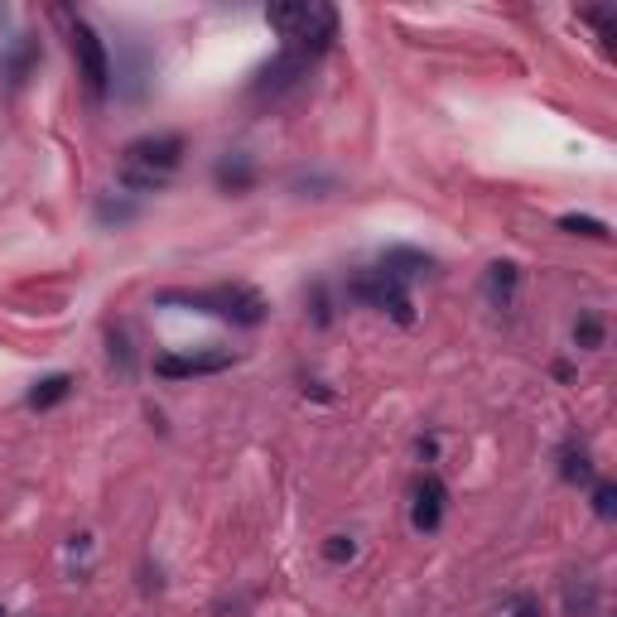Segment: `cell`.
Listing matches in <instances>:
<instances>
[{
    "label": "cell",
    "mask_w": 617,
    "mask_h": 617,
    "mask_svg": "<svg viewBox=\"0 0 617 617\" xmlns=\"http://www.w3.org/2000/svg\"><path fill=\"white\" fill-rule=\"evenodd\" d=\"M444 511H449V487L439 483V473H425L415 483V502H410V526L415 531H439L444 526Z\"/></svg>",
    "instance_id": "ba28073f"
},
{
    "label": "cell",
    "mask_w": 617,
    "mask_h": 617,
    "mask_svg": "<svg viewBox=\"0 0 617 617\" xmlns=\"http://www.w3.org/2000/svg\"><path fill=\"white\" fill-rule=\"evenodd\" d=\"M564 613L569 617L598 613V584H593L589 574H569V579H564Z\"/></svg>",
    "instance_id": "7c38bea8"
},
{
    "label": "cell",
    "mask_w": 617,
    "mask_h": 617,
    "mask_svg": "<svg viewBox=\"0 0 617 617\" xmlns=\"http://www.w3.org/2000/svg\"><path fill=\"white\" fill-rule=\"evenodd\" d=\"M266 25L285 39V49H304L319 58L338 34V15L333 5H319V0H290V5H270Z\"/></svg>",
    "instance_id": "7a4b0ae2"
},
{
    "label": "cell",
    "mask_w": 617,
    "mask_h": 617,
    "mask_svg": "<svg viewBox=\"0 0 617 617\" xmlns=\"http://www.w3.org/2000/svg\"><path fill=\"white\" fill-rule=\"evenodd\" d=\"M516 285H521V266L516 261H492L483 275V295L492 309H511V299H516Z\"/></svg>",
    "instance_id": "30bf717a"
},
{
    "label": "cell",
    "mask_w": 617,
    "mask_h": 617,
    "mask_svg": "<svg viewBox=\"0 0 617 617\" xmlns=\"http://www.w3.org/2000/svg\"><path fill=\"white\" fill-rule=\"evenodd\" d=\"M213 179H217L222 193H246V188L256 184V160L242 155V150H237V155H222L217 169H213Z\"/></svg>",
    "instance_id": "8fae6325"
},
{
    "label": "cell",
    "mask_w": 617,
    "mask_h": 617,
    "mask_svg": "<svg viewBox=\"0 0 617 617\" xmlns=\"http://www.w3.org/2000/svg\"><path fill=\"white\" fill-rule=\"evenodd\" d=\"M560 478L564 483H593V458L579 439H569L560 449Z\"/></svg>",
    "instance_id": "5bb4252c"
},
{
    "label": "cell",
    "mask_w": 617,
    "mask_h": 617,
    "mask_svg": "<svg viewBox=\"0 0 617 617\" xmlns=\"http://www.w3.org/2000/svg\"><path fill=\"white\" fill-rule=\"evenodd\" d=\"M348 295L362 299V304H372V309H381L386 319H396L401 328H410L415 323V304H410V295H405L401 280H391L386 270H357L348 280Z\"/></svg>",
    "instance_id": "5b68a950"
},
{
    "label": "cell",
    "mask_w": 617,
    "mask_h": 617,
    "mask_svg": "<svg viewBox=\"0 0 617 617\" xmlns=\"http://www.w3.org/2000/svg\"><path fill=\"white\" fill-rule=\"evenodd\" d=\"M511 617H540V603L531 598V593H521V598H516V608H511Z\"/></svg>",
    "instance_id": "44dd1931"
},
{
    "label": "cell",
    "mask_w": 617,
    "mask_h": 617,
    "mask_svg": "<svg viewBox=\"0 0 617 617\" xmlns=\"http://www.w3.org/2000/svg\"><path fill=\"white\" fill-rule=\"evenodd\" d=\"M560 227L569 237H589V242H608V222H598V217H579V213H564Z\"/></svg>",
    "instance_id": "2e32d148"
},
{
    "label": "cell",
    "mask_w": 617,
    "mask_h": 617,
    "mask_svg": "<svg viewBox=\"0 0 617 617\" xmlns=\"http://www.w3.org/2000/svg\"><path fill=\"white\" fill-rule=\"evenodd\" d=\"M111 362H121V372H131V348H126V333H111Z\"/></svg>",
    "instance_id": "ffe728a7"
},
{
    "label": "cell",
    "mask_w": 617,
    "mask_h": 617,
    "mask_svg": "<svg viewBox=\"0 0 617 617\" xmlns=\"http://www.w3.org/2000/svg\"><path fill=\"white\" fill-rule=\"evenodd\" d=\"M593 511H598L603 521H613V511H617V487L608 483V478H598V483H593Z\"/></svg>",
    "instance_id": "ac0fdd59"
},
{
    "label": "cell",
    "mask_w": 617,
    "mask_h": 617,
    "mask_svg": "<svg viewBox=\"0 0 617 617\" xmlns=\"http://www.w3.org/2000/svg\"><path fill=\"white\" fill-rule=\"evenodd\" d=\"M603 333H608V328H603V314H598V309H584V314L574 319V348L598 352L603 348Z\"/></svg>",
    "instance_id": "9a60e30c"
},
{
    "label": "cell",
    "mask_w": 617,
    "mask_h": 617,
    "mask_svg": "<svg viewBox=\"0 0 617 617\" xmlns=\"http://www.w3.org/2000/svg\"><path fill=\"white\" fill-rule=\"evenodd\" d=\"M160 304H179L188 314H213L232 328H256L266 319V299L251 285H217V290H164Z\"/></svg>",
    "instance_id": "3957f363"
},
{
    "label": "cell",
    "mask_w": 617,
    "mask_h": 617,
    "mask_svg": "<svg viewBox=\"0 0 617 617\" xmlns=\"http://www.w3.org/2000/svg\"><path fill=\"white\" fill-rule=\"evenodd\" d=\"M309 63H314V54H304V49H280V54L270 58L266 68L256 73V82H251V92L256 97H275V92H285V87H295L304 73H309Z\"/></svg>",
    "instance_id": "52a82bcc"
},
{
    "label": "cell",
    "mask_w": 617,
    "mask_h": 617,
    "mask_svg": "<svg viewBox=\"0 0 617 617\" xmlns=\"http://www.w3.org/2000/svg\"><path fill=\"white\" fill-rule=\"evenodd\" d=\"M68 396H73V376L54 372V376H44V381H34V391L25 396V405L29 410H49V405L68 401Z\"/></svg>",
    "instance_id": "4fadbf2b"
},
{
    "label": "cell",
    "mask_w": 617,
    "mask_h": 617,
    "mask_svg": "<svg viewBox=\"0 0 617 617\" xmlns=\"http://www.w3.org/2000/svg\"><path fill=\"white\" fill-rule=\"evenodd\" d=\"M237 367L232 348H203V352H160L155 357V376L164 381H193V376H217Z\"/></svg>",
    "instance_id": "8992f818"
},
{
    "label": "cell",
    "mask_w": 617,
    "mask_h": 617,
    "mask_svg": "<svg viewBox=\"0 0 617 617\" xmlns=\"http://www.w3.org/2000/svg\"><path fill=\"white\" fill-rule=\"evenodd\" d=\"M0 617H5V608H0Z\"/></svg>",
    "instance_id": "7402d4cb"
},
{
    "label": "cell",
    "mask_w": 617,
    "mask_h": 617,
    "mask_svg": "<svg viewBox=\"0 0 617 617\" xmlns=\"http://www.w3.org/2000/svg\"><path fill=\"white\" fill-rule=\"evenodd\" d=\"M179 164H184V135H174V131L140 135V140H131L121 150L116 179H121L126 193H160V188H169Z\"/></svg>",
    "instance_id": "6da1fadb"
},
{
    "label": "cell",
    "mask_w": 617,
    "mask_h": 617,
    "mask_svg": "<svg viewBox=\"0 0 617 617\" xmlns=\"http://www.w3.org/2000/svg\"><path fill=\"white\" fill-rule=\"evenodd\" d=\"M39 58V44L34 39H25L20 49H15V58H10V82H25V73H29V63Z\"/></svg>",
    "instance_id": "d6986e66"
},
{
    "label": "cell",
    "mask_w": 617,
    "mask_h": 617,
    "mask_svg": "<svg viewBox=\"0 0 617 617\" xmlns=\"http://www.w3.org/2000/svg\"><path fill=\"white\" fill-rule=\"evenodd\" d=\"M68 49H73V63H78V78L87 87L92 102H102L111 92V54L107 39L87 25L82 15H68Z\"/></svg>",
    "instance_id": "277c9868"
},
{
    "label": "cell",
    "mask_w": 617,
    "mask_h": 617,
    "mask_svg": "<svg viewBox=\"0 0 617 617\" xmlns=\"http://www.w3.org/2000/svg\"><path fill=\"white\" fill-rule=\"evenodd\" d=\"M323 560L328 564H352L357 560V536H328L323 540Z\"/></svg>",
    "instance_id": "e0dca14e"
},
{
    "label": "cell",
    "mask_w": 617,
    "mask_h": 617,
    "mask_svg": "<svg viewBox=\"0 0 617 617\" xmlns=\"http://www.w3.org/2000/svg\"><path fill=\"white\" fill-rule=\"evenodd\" d=\"M376 270H386L391 280H401V285H410V280H420V275H430L434 270V256H425V251H415V246H391L381 261H376Z\"/></svg>",
    "instance_id": "9c48e42d"
}]
</instances>
